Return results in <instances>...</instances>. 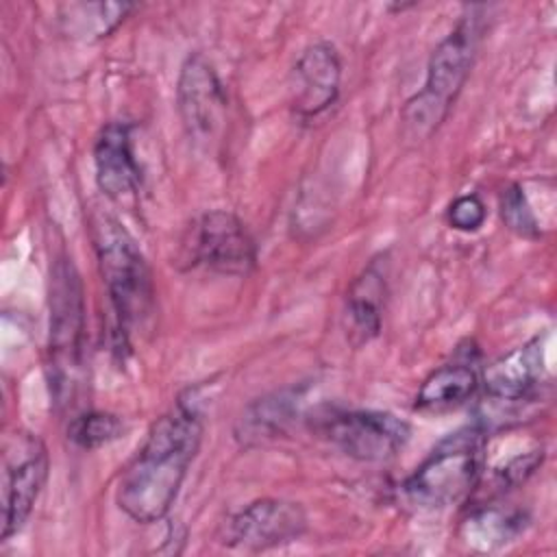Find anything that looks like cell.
<instances>
[{
	"mask_svg": "<svg viewBox=\"0 0 557 557\" xmlns=\"http://www.w3.org/2000/svg\"><path fill=\"white\" fill-rule=\"evenodd\" d=\"M298 400H300V389L289 387L250 403L237 418V424H235L237 442L242 446H255L281 435L292 422V416L298 409Z\"/></svg>",
	"mask_w": 557,
	"mask_h": 557,
	"instance_id": "9a60e30c",
	"label": "cell"
},
{
	"mask_svg": "<svg viewBox=\"0 0 557 557\" xmlns=\"http://www.w3.org/2000/svg\"><path fill=\"white\" fill-rule=\"evenodd\" d=\"M481 39V20L476 9L463 15L459 24L435 46L422 89L403 107V133L407 139H426L448 115L459 96Z\"/></svg>",
	"mask_w": 557,
	"mask_h": 557,
	"instance_id": "3957f363",
	"label": "cell"
},
{
	"mask_svg": "<svg viewBox=\"0 0 557 557\" xmlns=\"http://www.w3.org/2000/svg\"><path fill=\"white\" fill-rule=\"evenodd\" d=\"M131 2H74L61 7V28L67 37L96 41L113 33L133 11Z\"/></svg>",
	"mask_w": 557,
	"mask_h": 557,
	"instance_id": "ac0fdd59",
	"label": "cell"
},
{
	"mask_svg": "<svg viewBox=\"0 0 557 557\" xmlns=\"http://www.w3.org/2000/svg\"><path fill=\"white\" fill-rule=\"evenodd\" d=\"M479 385L472 363L453 361L435 368L420 385L416 396L418 409H448L468 400Z\"/></svg>",
	"mask_w": 557,
	"mask_h": 557,
	"instance_id": "2e32d148",
	"label": "cell"
},
{
	"mask_svg": "<svg viewBox=\"0 0 557 557\" xmlns=\"http://www.w3.org/2000/svg\"><path fill=\"white\" fill-rule=\"evenodd\" d=\"M446 218L455 231L472 233L485 222V205L476 194H463L448 205Z\"/></svg>",
	"mask_w": 557,
	"mask_h": 557,
	"instance_id": "44dd1931",
	"label": "cell"
},
{
	"mask_svg": "<svg viewBox=\"0 0 557 557\" xmlns=\"http://www.w3.org/2000/svg\"><path fill=\"white\" fill-rule=\"evenodd\" d=\"M176 107L187 135L196 144L215 139L226 115V91L202 54H189L178 72Z\"/></svg>",
	"mask_w": 557,
	"mask_h": 557,
	"instance_id": "30bf717a",
	"label": "cell"
},
{
	"mask_svg": "<svg viewBox=\"0 0 557 557\" xmlns=\"http://www.w3.org/2000/svg\"><path fill=\"white\" fill-rule=\"evenodd\" d=\"M485 433L472 424L446 435L405 479L403 496L418 509H446L463 503L481 479Z\"/></svg>",
	"mask_w": 557,
	"mask_h": 557,
	"instance_id": "277c9868",
	"label": "cell"
},
{
	"mask_svg": "<svg viewBox=\"0 0 557 557\" xmlns=\"http://www.w3.org/2000/svg\"><path fill=\"white\" fill-rule=\"evenodd\" d=\"M4 513L2 540L15 535L28 520L48 476L44 442L28 431H15L4 442Z\"/></svg>",
	"mask_w": 557,
	"mask_h": 557,
	"instance_id": "ba28073f",
	"label": "cell"
},
{
	"mask_svg": "<svg viewBox=\"0 0 557 557\" xmlns=\"http://www.w3.org/2000/svg\"><path fill=\"white\" fill-rule=\"evenodd\" d=\"M94 248L120 339L144 329L154 311L152 274L133 235L111 215L94 220Z\"/></svg>",
	"mask_w": 557,
	"mask_h": 557,
	"instance_id": "7a4b0ae2",
	"label": "cell"
},
{
	"mask_svg": "<svg viewBox=\"0 0 557 557\" xmlns=\"http://www.w3.org/2000/svg\"><path fill=\"white\" fill-rule=\"evenodd\" d=\"M544 374V348L540 335L492 361L483 372L490 398L518 403L540 389Z\"/></svg>",
	"mask_w": 557,
	"mask_h": 557,
	"instance_id": "4fadbf2b",
	"label": "cell"
},
{
	"mask_svg": "<svg viewBox=\"0 0 557 557\" xmlns=\"http://www.w3.org/2000/svg\"><path fill=\"white\" fill-rule=\"evenodd\" d=\"M385 272L372 261L350 285L346 298V324L352 344H366L381 331V313L385 305Z\"/></svg>",
	"mask_w": 557,
	"mask_h": 557,
	"instance_id": "5bb4252c",
	"label": "cell"
},
{
	"mask_svg": "<svg viewBox=\"0 0 557 557\" xmlns=\"http://www.w3.org/2000/svg\"><path fill=\"white\" fill-rule=\"evenodd\" d=\"M318 431L344 455L359 461H385L409 440V424L394 413L352 409L320 416Z\"/></svg>",
	"mask_w": 557,
	"mask_h": 557,
	"instance_id": "52a82bcc",
	"label": "cell"
},
{
	"mask_svg": "<svg viewBox=\"0 0 557 557\" xmlns=\"http://www.w3.org/2000/svg\"><path fill=\"white\" fill-rule=\"evenodd\" d=\"M183 255L191 268L233 276L248 274L257 263L252 235L235 213L224 209L207 211L191 224Z\"/></svg>",
	"mask_w": 557,
	"mask_h": 557,
	"instance_id": "8992f818",
	"label": "cell"
},
{
	"mask_svg": "<svg viewBox=\"0 0 557 557\" xmlns=\"http://www.w3.org/2000/svg\"><path fill=\"white\" fill-rule=\"evenodd\" d=\"M94 165L104 196L122 200L139 189L141 168L135 159L128 122H109L100 128L94 144Z\"/></svg>",
	"mask_w": 557,
	"mask_h": 557,
	"instance_id": "7c38bea8",
	"label": "cell"
},
{
	"mask_svg": "<svg viewBox=\"0 0 557 557\" xmlns=\"http://www.w3.org/2000/svg\"><path fill=\"white\" fill-rule=\"evenodd\" d=\"M85 300L81 276L67 257H59L50 270V381L57 400L74 392L83 363Z\"/></svg>",
	"mask_w": 557,
	"mask_h": 557,
	"instance_id": "5b68a950",
	"label": "cell"
},
{
	"mask_svg": "<svg viewBox=\"0 0 557 557\" xmlns=\"http://www.w3.org/2000/svg\"><path fill=\"white\" fill-rule=\"evenodd\" d=\"M124 433V422L120 416L109 411H87L74 418L67 426V437L85 450H94L115 442Z\"/></svg>",
	"mask_w": 557,
	"mask_h": 557,
	"instance_id": "d6986e66",
	"label": "cell"
},
{
	"mask_svg": "<svg viewBox=\"0 0 557 557\" xmlns=\"http://www.w3.org/2000/svg\"><path fill=\"white\" fill-rule=\"evenodd\" d=\"M342 63L337 50L318 41L307 46L296 59L289 76L292 111L300 120H313L331 109L339 96Z\"/></svg>",
	"mask_w": 557,
	"mask_h": 557,
	"instance_id": "8fae6325",
	"label": "cell"
},
{
	"mask_svg": "<svg viewBox=\"0 0 557 557\" xmlns=\"http://www.w3.org/2000/svg\"><path fill=\"white\" fill-rule=\"evenodd\" d=\"M202 431L200 409L185 398L150 426L115 487V503L131 520L152 524L168 516L200 448Z\"/></svg>",
	"mask_w": 557,
	"mask_h": 557,
	"instance_id": "6da1fadb",
	"label": "cell"
},
{
	"mask_svg": "<svg viewBox=\"0 0 557 557\" xmlns=\"http://www.w3.org/2000/svg\"><path fill=\"white\" fill-rule=\"evenodd\" d=\"M500 218L509 231H513L520 237L535 239L540 237L537 218L524 196V189L520 185H509L500 194Z\"/></svg>",
	"mask_w": 557,
	"mask_h": 557,
	"instance_id": "ffe728a7",
	"label": "cell"
},
{
	"mask_svg": "<svg viewBox=\"0 0 557 557\" xmlns=\"http://www.w3.org/2000/svg\"><path fill=\"white\" fill-rule=\"evenodd\" d=\"M307 529V516L298 503L283 498H259L235 511L220 531L228 548L259 553L298 540Z\"/></svg>",
	"mask_w": 557,
	"mask_h": 557,
	"instance_id": "9c48e42d",
	"label": "cell"
},
{
	"mask_svg": "<svg viewBox=\"0 0 557 557\" xmlns=\"http://www.w3.org/2000/svg\"><path fill=\"white\" fill-rule=\"evenodd\" d=\"M527 527V516L518 509H500V507H481L474 509L461 524L463 542L479 550L492 553L509 542H513Z\"/></svg>",
	"mask_w": 557,
	"mask_h": 557,
	"instance_id": "e0dca14e",
	"label": "cell"
}]
</instances>
